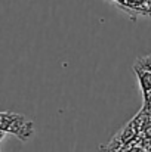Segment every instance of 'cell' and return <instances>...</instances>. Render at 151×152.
I'll use <instances>...</instances> for the list:
<instances>
[{
    "label": "cell",
    "mask_w": 151,
    "mask_h": 152,
    "mask_svg": "<svg viewBox=\"0 0 151 152\" xmlns=\"http://www.w3.org/2000/svg\"><path fill=\"white\" fill-rule=\"evenodd\" d=\"M0 127L6 133L16 136L19 140H28L34 134L33 121L13 112H0Z\"/></svg>",
    "instance_id": "obj_1"
},
{
    "label": "cell",
    "mask_w": 151,
    "mask_h": 152,
    "mask_svg": "<svg viewBox=\"0 0 151 152\" xmlns=\"http://www.w3.org/2000/svg\"><path fill=\"white\" fill-rule=\"evenodd\" d=\"M133 71L144 96V109L151 111V53L135 61Z\"/></svg>",
    "instance_id": "obj_2"
},
{
    "label": "cell",
    "mask_w": 151,
    "mask_h": 152,
    "mask_svg": "<svg viewBox=\"0 0 151 152\" xmlns=\"http://www.w3.org/2000/svg\"><path fill=\"white\" fill-rule=\"evenodd\" d=\"M0 152H1V149H0Z\"/></svg>",
    "instance_id": "obj_3"
}]
</instances>
